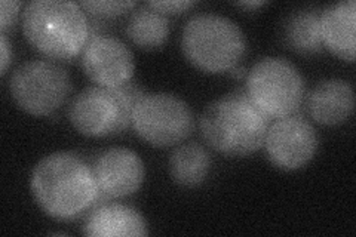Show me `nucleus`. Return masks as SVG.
Here are the masks:
<instances>
[{"mask_svg":"<svg viewBox=\"0 0 356 237\" xmlns=\"http://www.w3.org/2000/svg\"><path fill=\"white\" fill-rule=\"evenodd\" d=\"M211 171V156L199 144H184L171 154L170 174L172 181L181 187L202 184Z\"/></svg>","mask_w":356,"mask_h":237,"instance_id":"2eb2a0df","label":"nucleus"},{"mask_svg":"<svg viewBox=\"0 0 356 237\" xmlns=\"http://www.w3.org/2000/svg\"><path fill=\"white\" fill-rule=\"evenodd\" d=\"M31 195L39 208L57 221H76L99 200L92 166L70 152L44 156L30 178Z\"/></svg>","mask_w":356,"mask_h":237,"instance_id":"f257e3e1","label":"nucleus"},{"mask_svg":"<svg viewBox=\"0 0 356 237\" xmlns=\"http://www.w3.org/2000/svg\"><path fill=\"white\" fill-rule=\"evenodd\" d=\"M239 8H245V9H252V8H260L263 5H266V2H238L236 3Z\"/></svg>","mask_w":356,"mask_h":237,"instance_id":"4be33fe9","label":"nucleus"},{"mask_svg":"<svg viewBox=\"0 0 356 237\" xmlns=\"http://www.w3.org/2000/svg\"><path fill=\"white\" fill-rule=\"evenodd\" d=\"M0 49H2V74H5L10 60H13V55H10V44L5 33L0 35Z\"/></svg>","mask_w":356,"mask_h":237,"instance_id":"412c9836","label":"nucleus"},{"mask_svg":"<svg viewBox=\"0 0 356 237\" xmlns=\"http://www.w3.org/2000/svg\"><path fill=\"white\" fill-rule=\"evenodd\" d=\"M15 104L31 116H49L72 92V81L64 67L49 60H33L18 65L9 79Z\"/></svg>","mask_w":356,"mask_h":237,"instance_id":"0eeeda50","label":"nucleus"},{"mask_svg":"<svg viewBox=\"0 0 356 237\" xmlns=\"http://www.w3.org/2000/svg\"><path fill=\"white\" fill-rule=\"evenodd\" d=\"M132 129L154 147H172L195 129L192 108L186 101L166 92L144 94L132 111Z\"/></svg>","mask_w":356,"mask_h":237,"instance_id":"6e6552de","label":"nucleus"},{"mask_svg":"<svg viewBox=\"0 0 356 237\" xmlns=\"http://www.w3.org/2000/svg\"><path fill=\"white\" fill-rule=\"evenodd\" d=\"M79 5L92 17L113 18L129 13L137 6V2L134 0H85Z\"/></svg>","mask_w":356,"mask_h":237,"instance_id":"a211bd4d","label":"nucleus"},{"mask_svg":"<svg viewBox=\"0 0 356 237\" xmlns=\"http://www.w3.org/2000/svg\"><path fill=\"white\" fill-rule=\"evenodd\" d=\"M149 6L159 10L163 15L166 14H183L187 9H191L196 5L193 0H150L147 2Z\"/></svg>","mask_w":356,"mask_h":237,"instance_id":"aec40b11","label":"nucleus"},{"mask_svg":"<svg viewBox=\"0 0 356 237\" xmlns=\"http://www.w3.org/2000/svg\"><path fill=\"white\" fill-rule=\"evenodd\" d=\"M355 26L356 3L355 0L339 2L328 6L321 14V36L324 48H328L339 58L355 61Z\"/></svg>","mask_w":356,"mask_h":237,"instance_id":"4468645a","label":"nucleus"},{"mask_svg":"<svg viewBox=\"0 0 356 237\" xmlns=\"http://www.w3.org/2000/svg\"><path fill=\"white\" fill-rule=\"evenodd\" d=\"M127 35L137 47L156 49L162 47L170 36V21L159 10L144 5L134 10L128 19Z\"/></svg>","mask_w":356,"mask_h":237,"instance_id":"dca6fc26","label":"nucleus"},{"mask_svg":"<svg viewBox=\"0 0 356 237\" xmlns=\"http://www.w3.org/2000/svg\"><path fill=\"white\" fill-rule=\"evenodd\" d=\"M21 6L22 3L18 0H2L0 2V28L3 33L15 26Z\"/></svg>","mask_w":356,"mask_h":237,"instance_id":"6ab92c4d","label":"nucleus"},{"mask_svg":"<svg viewBox=\"0 0 356 237\" xmlns=\"http://www.w3.org/2000/svg\"><path fill=\"white\" fill-rule=\"evenodd\" d=\"M284 42L300 54H316L324 48L321 36V15L305 9L289 15L284 24Z\"/></svg>","mask_w":356,"mask_h":237,"instance_id":"f3484780","label":"nucleus"},{"mask_svg":"<svg viewBox=\"0 0 356 237\" xmlns=\"http://www.w3.org/2000/svg\"><path fill=\"white\" fill-rule=\"evenodd\" d=\"M310 117L325 126H336L346 122L355 108V94L349 82L343 79H328L318 83L306 98Z\"/></svg>","mask_w":356,"mask_h":237,"instance_id":"f8f14e48","label":"nucleus"},{"mask_svg":"<svg viewBox=\"0 0 356 237\" xmlns=\"http://www.w3.org/2000/svg\"><path fill=\"white\" fill-rule=\"evenodd\" d=\"M22 33L43 56L69 61L82 54L91 40V24L79 3L31 0L22 13Z\"/></svg>","mask_w":356,"mask_h":237,"instance_id":"f03ea898","label":"nucleus"},{"mask_svg":"<svg viewBox=\"0 0 356 237\" xmlns=\"http://www.w3.org/2000/svg\"><path fill=\"white\" fill-rule=\"evenodd\" d=\"M264 147L273 166L296 171L314 159L318 135L310 123L297 115L276 119L267 129Z\"/></svg>","mask_w":356,"mask_h":237,"instance_id":"1a4fd4ad","label":"nucleus"},{"mask_svg":"<svg viewBox=\"0 0 356 237\" xmlns=\"http://www.w3.org/2000/svg\"><path fill=\"white\" fill-rule=\"evenodd\" d=\"M94 174L99 188L98 205L137 193L146 178L141 157L127 147H111L98 156Z\"/></svg>","mask_w":356,"mask_h":237,"instance_id":"9d476101","label":"nucleus"},{"mask_svg":"<svg viewBox=\"0 0 356 237\" xmlns=\"http://www.w3.org/2000/svg\"><path fill=\"white\" fill-rule=\"evenodd\" d=\"M82 231L92 237L147 236L150 233L147 221L138 211L120 203L106 202L89 212Z\"/></svg>","mask_w":356,"mask_h":237,"instance_id":"ddd939ff","label":"nucleus"},{"mask_svg":"<svg viewBox=\"0 0 356 237\" xmlns=\"http://www.w3.org/2000/svg\"><path fill=\"white\" fill-rule=\"evenodd\" d=\"M186 58L199 70H233L247 52V38L235 21L218 14H197L186 22L181 35Z\"/></svg>","mask_w":356,"mask_h":237,"instance_id":"20e7f679","label":"nucleus"},{"mask_svg":"<svg viewBox=\"0 0 356 237\" xmlns=\"http://www.w3.org/2000/svg\"><path fill=\"white\" fill-rule=\"evenodd\" d=\"M143 97L144 91L134 82L119 88L89 86L73 98L69 120L85 137L124 133L132 123L134 107Z\"/></svg>","mask_w":356,"mask_h":237,"instance_id":"39448f33","label":"nucleus"},{"mask_svg":"<svg viewBox=\"0 0 356 237\" xmlns=\"http://www.w3.org/2000/svg\"><path fill=\"white\" fill-rule=\"evenodd\" d=\"M248 97L263 115L281 119L296 115L305 99V79L297 67L282 56H266L247 73Z\"/></svg>","mask_w":356,"mask_h":237,"instance_id":"423d86ee","label":"nucleus"},{"mask_svg":"<svg viewBox=\"0 0 356 237\" xmlns=\"http://www.w3.org/2000/svg\"><path fill=\"white\" fill-rule=\"evenodd\" d=\"M269 117L255 107L245 89H236L213 103L200 116L205 142L225 156H248L264 145Z\"/></svg>","mask_w":356,"mask_h":237,"instance_id":"7ed1b4c3","label":"nucleus"},{"mask_svg":"<svg viewBox=\"0 0 356 237\" xmlns=\"http://www.w3.org/2000/svg\"><path fill=\"white\" fill-rule=\"evenodd\" d=\"M82 69L97 86L119 88L132 81L136 61L128 44L113 36H95L82 52Z\"/></svg>","mask_w":356,"mask_h":237,"instance_id":"9b49d317","label":"nucleus"}]
</instances>
